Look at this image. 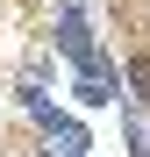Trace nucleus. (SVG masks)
<instances>
[{
    "mask_svg": "<svg viewBox=\"0 0 150 157\" xmlns=\"http://www.w3.org/2000/svg\"><path fill=\"white\" fill-rule=\"evenodd\" d=\"M129 86H136V93L150 100V57H136V64H129Z\"/></svg>",
    "mask_w": 150,
    "mask_h": 157,
    "instance_id": "f257e3e1",
    "label": "nucleus"
}]
</instances>
